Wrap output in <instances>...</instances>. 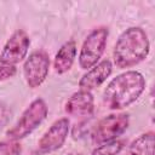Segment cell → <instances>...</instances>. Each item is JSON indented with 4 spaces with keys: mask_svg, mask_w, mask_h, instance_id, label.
I'll use <instances>...</instances> for the list:
<instances>
[{
    "mask_svg": "<svg viewBox=\"0 0 155 155\" xmlns=\"http://www.w3.org/2000/svg\"><path fill=\"white\" fill-rule=\"evenodd\" d=\"M128 155H154V132H147L136 138L128 148Z\"/></svg>",
    "mask_w": 155,
    "mask_h": 155,
    "instance_id": "obj_12",
    "label": "cell"
},
{
    "mask_svg": "<svg viewBox=\"0 0 155 155\" xmlns=\"http://www.w3.org/2000/svg\"><path fill=\"white\" fill-rule=\"evenodd\" d=\"M113 64L109 59H104L99 63H97L94 67L87 70L86 74L82 75V78L79 81L80 90L84 91H91L96 87H99L111 74Z\"/></svg>",
    "mask_w": 155,
    "mask_h": 155,
    "instance_id": "obj_10",
    "label": "cell"
},
{
    "mask_svg": "<svg viewBox=\"0 0 155 155\" xmlns=\"http://www.w3.org/2000/svg\"><path fill=\"white\" fill-rule=\"evenodd\" d=\"M65 113L74 117L87 119L94 110V99L90 91L80 90L73 93L65 103Z\"/></svg>",
    "mask_w": 155,
    "mask_h": 155,
    "instance_id": "obj_9",
    "label": "cell"
},
{
    "mask_svg": "<svg viewBox=\"0 0 155 155\" xmlns=\"http://www.w3.org/2000/svg\"><path fill=\"white\" fill-rule=\"evenodd\" d=\"M50 70V57L45 51H35L25 59L23 74L30 88L39 87L47 78Z\"/></svg>",
    "mask_w": 155,
    "mask_h": 155,
    "instance_id": "obj_7",
    "label": "cell"
},
{
    "mask_svg": "<svg viewBox=\"0 0 155 155\" xmlns=\"http://www.w3.org/2000/svg\"><path fill=\"white\" fill-rule=\"evenodd\" d=\"M76 57V42L74 40H68L57 51L53 61L54 71L58 74H64L70 70Z\"/></svg>",
    "mask_w": 155,
    "mask_h": 155,
    "instance_id": "obj_11",
    "label": "cell"
},
{
    "mask_svg": "<svg viewBox=\"0 0 155 155\" xmlns=\"http://www.w3.org/2000/svg\"><path fill=\"white\" fill-rule=\"evenodd\" d=\"M150 51L147 33L140 27H130L117 38L113 57L117 68L126 69L143 62Z\"/></svg>",
    "mask_w": 155,
    "mask_h": 155,
    "instance_id": "obj_2",
    "label": "cell"
},
{
    "mask_svg": "<svg viewBox=\"0 0 155 155\" xmlns=\"http://www.w3.org/2000/svg\"><path fill=\"white\" fill-rule=\"evenodd\" d=\"M125 143L122 140H111V142H107L103 143L101 145H98L97 148H94L91 153V155H117L121 153V150L124 149Z\"/></svg>",
    "mask_w": 155,
    "mask_h": 155,
    "instance_id": "obj_13",
    "label": "cell"
},
{
    "mask_svg": "<svg viewBox=\"0 0 155 155\" xmlns=\"http://www.w3.org/2000/svg\"><path fill=\"white\" fill-rule=\"evenodd\" d=\"M108 35V28L102 25L94 28L86 36L79 54V65L81 69H91L99 62L107 47Z\"/></svg>",
    "mask_w": 155,
    "mask_h": 155,
    "instance_id": "obj_4",
    "label": "cell"
},
{
    "mask_svg": "<svg viewBox=\"0 0 155 155\" xmlns=\"http://www.w3.org/2000/svg\"><path fill=\"white\" fill-rule=\"evenodd\" d=\"M22 145L17 140L0 142V155H21Z\"/></svg>",
    "mask_w": 155,
    "mask_h": 155,
    "instance_id": "obj_14",
    "label": "cell"
},
{
    "mask_svg": "<svg viewBox=\"0 0 155 155\" xmlns=\"http://www.w3.org/2000/svg\"><path fill=\"white\" fill-rule=\"evenodd\" d=\"M145 90L144 76L136 70L116 75L105 87L103 99L108 108L119 110L134 103Z\"/></svg>",
    "mask_w": 155,
    "mask_h": 155,
    "instance_id": "obj_1",
    "label": "cell"
},
{
    "mask_svg": "<svg viewBox=\"0 0 155 155\" xmlns=\"http://www.w3.org/2000/svg\"><path fill=\"white\" fill-rule=\"evenodd\" d=\"M48 114L47 104L42 98L34 99L29 107L23 111L18 121L6 132L11 140H19L29 136L36 127L46 119Z\"/></svg>",
    "mask_w": 155,
    "mask_h": 155,
    "instance_id": "obj_3",
    "label": "cell"
},
{
    "mask_svg": "<svg viewBox=\"0 0 155 155\" xmlns=\"http://www.w3.org/2000/svg\"><path fill=\"white\" fill-rule=\"evenodd\" d=\"M17 73V69L15 65H0V82L5 81L10 78H13Z\"/></svg>",
    "mask_w": 155,
    "mask_h": 155,
    "instance_id": "obj_15",
    "label": "cell"
},
{
    "mask_svg": "<svg viewBox=\"0 0 155 155\" xmlns=\"http://www.w3.org/2000/svg\"><path fill=\"white\" fill-rule=\"evenodd\" d=\"M128 124L130 117L126 113L110 114L103 117L93 128V132L91 134L92 143L96 145H101L103 143L115 140L127 130Z\"/></svg>",
    "mask_w": 155,
    "mask_h": 155,
    "instance_id": "obj_5",
    "label": "cell"
},
{
    "mask_svg": "<svg viewBox=\"0 0 155 155\" xmlns=\"http://www.w3.org/2000/svg\"><path fill=\"white\" fill-rule=\"evenodd\" d=\"M70 155H73V154H70Z\"/></svg>",
    "mask_w": 155,
    "mask_h": 155,
    "instance_id": "obj_17",
    "label": "cell"
},
{
    "mask_svg": "<svg viewBox=\"0 0 155 155\" xmlns=\"http://www.w3.org/2000/svg\"><path fill=\"white\" fill-rule=\"evenodd\" d=\"M70 130V121L68 117H62L54 121L50 128L42 134L39 139V149L41 153H51L54 151L64 144L68 133Z\"/></svg>",
    "mask_w": 155,
    "mask_h": 155,
    "instance_id": "obj_8",
    "label": "cell"
},
{
    "mask_svg": "<svg viewBox=\"0 0 155 155\" xmlns=\"http://www.w3.org/2000/svg\"><path fill=\"white\" fill-rule=\"evenodd\" d=\"M7 119H8V110L6 109L5 105L0 103V127H2V125L7 122Z\"/></svg>",
    "mask_w": 155,
    "mask_h": 155,
    "instance_id": "obj_16",
    "label": "cell"
},
{
    "mask_svg": "<svg viewBox=\"0 0 155 155\" xmlns=\"http://www.w3.org/2000/svg\"><path fill=\"white\" fill-rule=\"evenodd\" d=\"M29 46L30 39L27 31L23 29H17L1 50L0 63L4 65H16L27 57Z\"/></svg>",
    "mask_w": 155,
    "mask_h": 155,
    "instance_id": "obj_6",
    "label": "cell"
}]
</instances>
